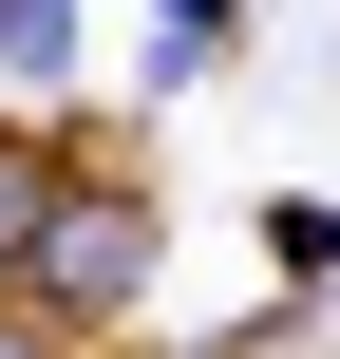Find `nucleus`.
I'll list each match as a JSON object with an SVG mask.
<instances>
[{
  "label": "nucleus",
  "instance_id": "1",
  "mask_svg": "<svg viewBox=\"0 0 340 359\" xmlns=\"http://www.w3.org/2000/svg\"><path fill=\"white\" fill-rule=\"evenodd\" d=\"M0 284H19L38 322H76V341H114V322H132V303L170 284V208H151L132 170H95V151H76V170L38 189V227H19V265H0Z\"/></svg>",
  "mask_w": 340,
  "mask_h": 359
},
{
  "label": "nucleus",
  "instance_id": "2",
  "mask_svg": "<svg viewBox=\"0 0 340 359\" xmlns=\"http://www.w3.org/2000/svg\"><path fill=\"white\" fill-rule=\"evenodd\" d=\"M246 57V0H151V76H227Z\"/></svg>",
  "mask_w": 340,
  "mask_h": 359
},
{
  "label": "nucleus",
  "instance_id": "3",
  "mask_svg": "<svg viewBox=\"0 0 340 359\" xmlns=\"http://www.w3.org/2000/svg\"><path fill=\"white\" fill-rule=\"evenodd\" d=\"M76 76V0H0V95H57Z\"/></svg>",
  "mask_w": 340,
  "mask_h": 359
},
{
  "label": "nucleus",
  "instance_id": "4",
  "mask_svg": "<svg viewBox=\"0 0 340 359\" xmlns=\"http://www.w3.org/2000/svg\"><path fill=\"white\" fill-rule=\"evenodd\" d=\"M57 170H76V151H57V133H19V114H0V265H19V227H38V189H57Z\"/></svg>",
  "mask_w": 340,
  "mask_h": 359
},
{
  "label": "nucleus",
  "instance_id": "5",
  "mask_svg": "<svg viewBox=\"0 0 340 359\" xmlns=\"http://www.w3.org/2000/svg\"><path fill=\"white\" fill-rule=\"evenodd\" d=\"M265 265H284V284H340V208H322V189H303V208H265Z\"/></svg>",
  "mask_w": 340,
  "mask_h": 359
},
{
  "label": "nucleus",
  "instance_id": "6",
  "mask_svg": "<svg viewBox=\"0 0 340 359\" xmlns=\"http://www.w3.org/2000/svg\"><path fill=\"white\" fill-rule=\"evenodd\" d=\"M0 359H76V322H38V303L0 284Z\"/></svg>",
  "mask_w": 340,
  "mask_h": 359
}]
</instances>
